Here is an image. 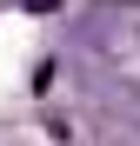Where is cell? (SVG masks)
Here are the masks:
<instances>
[{"mask_svg": "<svg viewBox=\"0 0 140 146\" xmlns=\"http://www.w3.org/2000/svg\"><path fill=\"white\" fill-rule=\"evenodd\" d=\"M27 7H33V13H47V7H60V0H27Z\"/></svg>", "mask_w": 140, "mask_h": 146, "instance_id": "6da1fadb", "label": "cell"}]
</instances>
